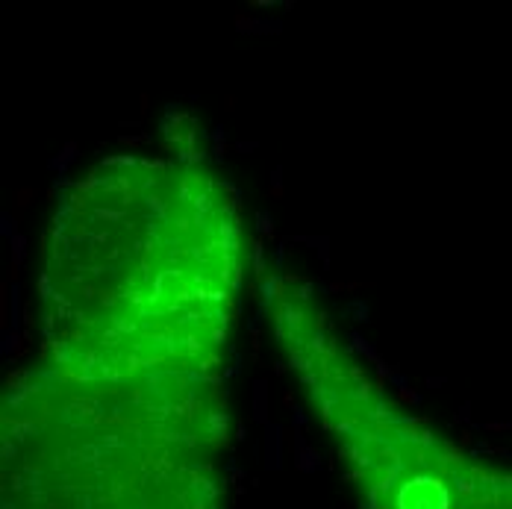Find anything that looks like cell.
I'll list each match as a JSON object with an SVG mask.
<instances>
[{
  "mask_svg": "<svg viewBox=\"0 0 512 509\" xmlns=\"http://www.w3.org/2000/svg\"><path fill=\"white\" fill-rule=\"evenodd\" d=\"M380 509H512V477L404 436H374L359 451Z\"/></svg>",
  "mask_w": 512,
  "mask_h": 509,
  "instance_id": "cell-1",
  "label": "cell"
}]
</instances>
